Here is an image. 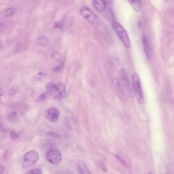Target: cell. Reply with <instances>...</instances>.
Returning <instances> with one entry per match:
<instances>
[{
    "instance_id": "cell-1",
    "label": "cell",
    "mask_w": 174,
    "mask_h": 174,
    "mask_svg": "<svg viewBox=\"0 0 174 174\" xmlns=\"http://www.w3.org/2000/svg\"><path fill=\"white\" fill-rule=\"evenodd\" d=\"M112 26L124 46L127 48H130L131 41L126 30L120 24L116 22L112 23Z\"/></svg>"
},
{
    "instance_id": "cell-2",
    "label": "cell",
    "mask_w": 174,
    "mask_h": 174,
    "mask_svg": "<svg viewBox=\"0 0 174 174\" xmlns=\"http://www.w3.org/2000/svg\"><path fill=\"white\" fill-rule=\"evenodd\" d=\"M132 85L135 96L137 100L141 104L144 103V98L142 90L141 80L136 73L132 76Z\"/></svg>"
},
{
    "instance_id": "cell-3",
    "label": "cell",
    "mask_w": 174,
    "mask_h": 174,
    "mask_svg": "<svg viewBox=\"0 0 174 174\" xmlns=\"http://www.w3.org/2000/svg\"><path fill=\"white\" fill-rule=\"evenodd\" d=\"M80 13L82 17L88 22L93 25L100 24L99 18L94 12L86 6H83L80 10Z\"/></svg>"
},
{
    "instance_id": "cell-4",
    "label": "cell",
    "mask_w": 174,
    "mask_h": 174,
    "mask_svg": "<svg viewBox=\"0 0 174 174\" xmlns=\"http://www.w3.org/2000/svg\"><path fill=\"white\" fill-rule=\"evenodd\" d=\"M39 157L38 153L36 150H32L26 153L23 158V168H27L35 164L37 162Z\"/></svg>"
},
{
    "instance_id": "cell-5",
    "label": "cell",
    "mask_w": 174,
    "mask_h": 174,
    "mask_svg": "<svg viewBox=\"0 0 174 174\" xmlns=\"http://www.w3.org/2000/svg\"><path fill=\"white\" fill-rule=\"evenodd\" d=\"M47 159L48 161L53 165H58L62 160L61 154L59 150L52 148L49 150L47 153Z\"/></svg>"
},
{
    "instance_id": "cell-6",
    "label": "cell",
    "mask_w": 174,
    "mask_h": 174,
    "mask_svg": "<svg viewBox=\"0 0 174 174\" xmlns=\"http://www.w3.org/2000/svg\"><path fill=\"white\" fill-rule=\"evenodd\" d=\"M46 118L52 123H55L59 120L60 112L57 108L54 107L48 108L45 113Z\"/></svg>"
},
{
    "instance_id": "cell-7",
    "label": "cell",
    "mask_w": 174,
    "mask_h": 174,
    "mask_svg": "<svg viewBox=\"0 0 174 174\" xmlns=\"http://www.w3.org/2000/svg\"><path fill=\"white\" fill-rule=\"evenodd\" d=\"M57 85V89L53 95V97L55 99H61L66 95V87L62 83H59Z\"/></svg>"
},
{
    "instance_id": "cell-8",
    "label": "cell",
    "mask_w": 174,
    "mask_h": 174,
    "mask_svg": "<svg viewBox=\"0 0 174 174\" xmlns=\"http://www.w3.org/2000/svg\"><path fill=\"white\" fill-rule=\"evenodd\" d=\"M119 76L126 89L128 90H130V84L126 70L124 69H121L119 72Z\"/></svg>"
},
{
    "instance_id": "cell-9",
    "label": "cell",
    "mask_w": 174,
    "mask_h": 174,
    "mask_svg": "<svg viewBox=\"0 0 174 174\" xmlns=\"http://www.w3.org/2000/svg\"><path fill=\"white\" fill-rule=\"evenodd\" d=\"M142 42L145 54H146L148 59L150 60L151 58V52L148 41L146 36L145 35L142 36Z\"/></svg>"
},
{
    "instance_id": "cell-10",
    "label": "cell",
    "mask_w": 174,
    "mask_h": 174,
    "mask_svg": "<svg viewBox=\"0 0 174 174\" xmlns=\"http://www.w3.org/2000/svg\"><path fill=\"white\" fill-rule=\"evenodd\" d=\"M105 2L103 0H93V6L98 11L102 12L106 8Z\"/></svg>"
},
{
    "instance_id": "cell-11",
    "label": "cell",
    "mask_w": 174,
    "mask_h": 174,
    "mask_svg": "<svg viewBox=\"0 0 174 174\" xmlns=\"http://www.w3.org/2000/svg\"><path fill=\"white\" fill-rule=\"evenodd\" d=\"M77 170L80 173L90 174V170L86 166L85 163L82 161H79L77 163Z\"/></svg>"
},
{
    "instance_id": "cell-12",
    "label": "cell",
    "mask_w": 174,
    "mask_h": 174,
    "mask_svg": "<svg viewBox=\"0 0 174 174\" xmlns=\"http://www.w3.org/2000/svg\"><path fill=\"white\" fill-rule=\"evenodd\" d=\"M135 11L139 12L141 8V0H128Z\"/></svg>"
},
{
    "instance_id": "cell-13",
    "label": "cell",
    "mask_w": 174,
    "mask_h": 174,
    "mask_svg": "<svg viewBox=\"0 0 174 174\" xmlns=\"http://www.w3.org/2000/svg\"><path fill=\"white\" fill-rule=\"evenodd\" d=\"M17 9L14 8H10L4 10L2 12V14L5 17H11L14 15Z\"/></svg>"
},
{
    "instance_id": "cell-14",
    "label": "cell",
    "mask_w": 174,
    "mask_h": 174,
    "mask_svg": "<svg viewBox=\"0 0 174 174\" xmlns=\"http://www.w3.org/2000/svg\"><path fill=\"white\" fill-rule=\"evenodd\" d=\"M47 91L53 95L57 89V85L51 83H48L46 85Z\"/></svg>"
},
{
    "instance_id": "cell-15",
    "label": "cell",
    "mask_w": 174,
    "mask_h": 174,
    "mask_svg": "<svg viewBox=\"0 0 174 174\" xmlns=\"http://www.w3.org/2000/svg\"><path fill=\"white\" fill-rule=\"evenodd\" d=\"M51 95L50 93L46 91V92L41 93L36 98L35 101L36 102H41V101H44L47 99L49 96Z\"/></svg>"
},
{
    "instance_id": "cell-16",
    "label": "cell",
    "mask_w": 174,
    "mask_h": 174,
    "mask_svg": "<svg viewBox=\"0 0 174 174\" xmlns=\"http://www.w3.org/2000/svg\"><path fill=\"white\" fill-rule=\"evenodd\" d=\"M47 38L45 37H41L36 39L35 43L36 45L40 46H45L48 43Z\"/></svg>"
},
{
    "instance_id": "cell-17",
    "label": "cell",
    "mask_w": 174,
    "mask_h": 174,
    "mask_svg": "<svg viewBox=\"0 0 174 174\" xmlns=\"http://www.w3.org/2000/svg\"><path fill=\"white\" fill-rule=\"evenodd\" d=\"M46 72H38L33 77L32 80L33 81H40L46 76Z\"/></svg>"
},
{
    "instance_id": "cell-18",
    "label": "cell",
    "mask_w": 174,
    "mask_h": 174,
    "mask_svg": "<svg viewBox=\"0 0 174 174\" xmlns=\"http://www.w3.org/2000/svg\"><path fill=\"white\" fill-rule=\"evenodd\" d=\"M17 114L15 111L10 112L7 116V119L10 123H14L17 120Z\"/></svg>"
},
{
    "instance_id": "cell-19",
    "label": "cell",
    "mask_w": 174,
    "mask_h": 174,
    "mask_svg": "<svg viewBox=\"0 0 174 174\" xmlns=\"http://www.w3.org/2000/svg\"><path fill=\"white\" fill-rule=\"evenodd\" d=\"M20 90V89L18 87H13L9 90L8 94L10 96H12L17 94L18 92H19Z\"/></svg>"
},
{
    "instance_id": "cell-20",
    "label": "cell",
    "mask_w": 174,
    "mask_h": 174,
    "mask_svg": "<svg viewBox=\"0 0 174 174\" xmlns=\"http://www.w3.org/2000/svg\"><path fill=\"white\" fill-rule=\"evenodd\" d=\"M52 57L54 60L59 62L61 60V53L55 51L53 53Z\"/></svg>"
},
{
    "instance_id": "cell-21",
    "label": "cell",
    "mask_w": 174,
    "mask_h": 174,
    "mask_svg": "<svg viewBox=\"0 0 174 174\" xmlns=\"http://www.w3.org/2000/svg\"><path fill=\"white\" fill-rule=\"evenodd\" d=\"M19 134L15 131H12L10 134V138L12 140H16L19 137Z\"/></svg>"
},
{
    "instance_id": "cell-22",
    "label": "cell",
    "mask_w": 174,
    "mask_h": 174,
    "mask_svg": "<svg viewBox=\"0 0 174 174\" xmlns=\"http://www.w3.org/2000/svg\"><path fill=\"white\" fill-rule=\"evenodd\" d=\"M116 157L124 166H126V167L128 166V165H127V163L124 160L123 158L121 157L120 156L116 155Z\"/></svg>"
},
{
    "instance_id": "cell-23",
    "label": "cell",
    "mask_w": 174,
    "mask_h": 174,
    "mask_svg": "<svg viewBox=\"0 0 174 174\" xmlns=\"http://www.w3.org/2000/svg\"><path fill=\"white\" fill-rule=\"evenodd\" d=\"M64 63L63 62H62L60 63L58 66H56L55 68H54V71H60L64 66Z\"/></svg>"
},
{
    "instance_id": "cell-24",
    "label": "cell",
    "mask_w": 174,
    "mask_h": 174,
    "mask_svg": "<svg viewBox=\"0 0 174 174\" xmlns=\"http://www.w3.org/2000/svg\"><path fill=\"white\" fill-rule=\"evenodd\" d=\"M26 173L28 174H32V173H35V174H41L42 172L41 170L39 169H33L32 170L28 171Z\"/></svg>"
},
{
    "instance_id": "cell-25",
    "label": "cell",
    "mask_w": 174,
    "mask_h": 174,
    "mask_svg": "<svg viewBox=\"0 0 174 174\" xmlns=\"http://www.w3.org/2000/svg\"><path fill=\"white\" fill-rule=\"evenodd\" d=\"M6 131V129L2 124H0V132L1 133H5Z\"/></svg>"
},
{
    "instance_id": "cell-26",
    "label": "cell",
    "mask_w": 174,
    "mask_h": 174,
    "mask_svg": "<svg viewBox=\"0 0 174 174\" xmlns=\"http://www.w3.org/2000/svg\"><path fill=\"white\" fill-rule=\"evenodd\" d=\"M5 168L3 165L0 164V174H2L4 172Z\"/></svg>"
},
{
    "instance_id": "cell-27",
    "label": "cell",
    "mask_w": 174,
    "mask_h": 174,
    "mask_svg": "<svg viewBox=\"0 0 174 174\" xmlns=\"http://www.w3.org/2000/svg\"><path fill=\"white\" fill-rule=\"evenodd\" d=\"M49 134L50 136L53 137L58 138L59 137V135L58 134L54 133L53 132H50V133H49Z\"/></svg>"
},
{
    "instance_id": "cell-28",
    "label": "cell",
    "mask_w": 174,
    "mask_h": 174,
    "mask_svg": "<svg viewBox=\"0 0 174 174\" xmlns=\"http://www.w3.org/2000/svg\"><path fill=\"white\" fill-rule=\"evenodd\" d=\"M100 167L102 168V169H103V171H106V169L105 167V166H104L103 164H101L100 165Z\"/></svg>"
},
{
    "instance_id": "cell-29",
    "label": "cell",
    "mask_w": 174,
    "mask_h": 174,
    "mask_svg": "<svg viewBox=\"0 0 174 174\" xmlns=\"http://www.w3.org/2000/svg\"><path fill=\"white\" fill-rule=\"evenodd\" d=\"M103 1H104L105 2H110L111 0H103Z\"/></svg>"
},
{
    "instance_id": "cell-30",
    "label": "cell",
    "mask_w": 174,
    "mask_h": 174,
    "mask_svg": "<svg viewBox=\"0 0 174 174\" xmlns=\"http://www.w3.org/2000/svg\"><path fill=\"white\" fill-rule=\"evenodd\" d=\"M2 24L1 23H0V30L2 28Z\"/></svg>"
},
{
    "instance_id": "cell-31",
    "label": "cell",
    "mask_w": 174,
    "mask_h": 174,
    "mask_svg": "<svg viewBox=\"0 0 174 174\" xmlns=\"http://www.w3.org/2000/svg\"><path fill=\"white\" fill-rule=\"evenodd\" d=\"M2 96V93L1 92V90H0V99H1Z\"/></svg>"
},
{
    "instance_id": "cell-32",
    "label": "cell",
    "mask_w": 174,
    "mask_h": 174,
    "mask_svg": "<svg viewBox=\"0 0 174 174\" xmlns=\"http://www.w3.org/2000/svg\"><path fill=\"white\" fill-rule=\"evenodd\" d=\"M0 47H1V46H0Z\"/></svg>"
}]
</instances>
